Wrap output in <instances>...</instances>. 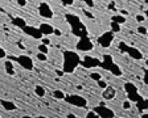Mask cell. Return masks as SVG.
<instances>
[{
	"instance_id": "6da1fadb",
	"label": "cell",
	"mask_w": 148,
	"mask_h": 118,
	"mask_svg": "<svg viewBox=\"0 0 148 118\" xmlns=\"http://www.w3.org/2000/svg\"><path fill=\"white\" fill-rule=\"evenodd\" d=\"M66 21H68L69 25L71 26V32L74 33V36H77V37L87 36L86 26H85V24L81 21V18L78 17V16L68 13V15H66Z\"/></svg>"
},
{
	"instance_id": "7a4b0ae2",
	"label": "cell",
	"mask_w": 148,
	"mask_h": 118,
	"mask_svg": "<svg viewBox=\"0 0 148 118\" xmlns=\"http://www.w3.org/2000/svg\"><path fill=\"white\" fill-rule=\"evenodd\" d=\"M81 63V58L77 53L74 51H65L64 53V72H73Z\"/></svg>"
},
{
	"instance_id": "3957f363",
	"label": "cell",
	"mask_w": 148,
	"mask_h": 118,
	"mask_svg": "<svg viewBox=\"0 0 148 118\" xmlns=\"http://www.w3.org/2000/svg\"><path fill=\"white\" fill-rule=\"evenodd\" d=\"M101 66L105 67L106 70H108L110 72H112L114 75H116V76L122 75V70L119 68V66H118L116 63H114L111 55H105V57H103V62L101 63Z\"/></svg>"
},
{
	"instance_id": "277c9868",
	"label": "cell",
	"mask_w": 148,
	"mask_h": 118,
	"mask_svg": "<svg viewBox=\"0 0 148 118\" xmlns=\"http://www.w3.org/2000/svg\"><path fill=\"white\" fill-rule=\"evenodd\" d=\"M124 88H126L127 97H128V100H130V101H132V102L139 104L140 101L144 100V98H142V97L139 96V93H138V88H136V85H135V84H132V83H126V84H124Z\"/></svg>"
},
{
	"instance_id": "5b68a950",
	"label": "cell",
	"mask_w": 148,
	"mask_h": 118,
	"mask_svg": "<svg viewBox=\"0 0 148 118\" xmlns=\"http://www.w3.org/2000/svg\"><path fill=\"white\" fill-rule=\"evenodd\" d=\"M65 100L68 101L69 104H71V105L77 106V108H85V106H87V100L85 97L79 96V94H69L68 97L65 96Z\"/></svg>"
},
{
	"instance_id": "8992f818",
	"label": "cell",
	"mask_w": 148,
	"mask_h": 118,
	"mask_svg": "<svg viewBox=\"0 0 148 118\" xmlns=\"http://www.w3.org/2000/svg\"><path fill=\"white\" fill-rule=\"evenodd\" d=\"M120 49H123L126 53H128V55L131 58H134V59H138V61H140V59H143V54L140 53V50H138L136 47H131V46H127L124 42L120 43Z\"/></svg>"
},
{
	"instance_id": "52a82bcc",
	"label": "cell",
	"mask_w": 148,
	"mask_h": 118,
	"mask_svg": "<svg viewBox=\"0 0 148 118\" xmlns=\"http://www.w3.org/2000/svg\"><path fill=\"white\" fill-rule=\"evenodd\" d=\"M92 47H94V45L87 36L81 37V39L77 43V50H79V51H90V50H92Z\"/></svg>"
},
{
	"instance_id": "ba28073f",
	"label": "cell",
	"mask_w": 148,
	"mask_h": 118,
	"mask_svg": "<svg viewBox=\"0 0 148 118\" xmlns=\"http://www.w3.org/2000/svg\"><path fill=\"white\" fill-rule=\"evenodd\" d=\"M112 39H114V32H106L98 38V43L102 47H108L112 43Z\"/></svg>"
},
{
	"instance_id": "9c48e42d",
	"label": "cell",
	"mask_w": 148,
	"mask_h": 118,
	"mask_svg": "<svg viewBox=\"0 0 148 118\" xmlns=\"http://www.w3.org/2000/svg\"><path fill=\"white\" fill-rule=\"evenodd\" d=\"M18 62V64L23 67V68H25V70L31 71L33 70V62H32V58L28 57V55H20V57L16 58Z\"/></svg>"
},
{
	"instance_id": "30bf717a",
	"label": "cell",
	"mask_w": 148,
	"mask_h": 118,
	"mask_svg": "<svg viewBox=\"0 0 148 118\" xmlns=\"http://www.w3.org/2000/svg\"><path fill=\"white\" fill-rule=\"evenodd\" d=\"M94 112L98 114V117H115L114 112H112L110 108H107L105 104H101V105H98L95 109H94Z\"/></svg>"
},
{
	"instance_id": "8fae6325",
	"label": "cell",
	"mask_w": 148,
	"mask_h": 118,
	"mask_svg": "<svg viewBox=\"0 0 148 118\" xmlns=\"http://www.w3.org/2000/svg\"><path fill=\"white\" fill-rule=\"evenodd\" d=\"M38 12H40V15L42 16L44 18H52L53 17V11L52 8L49 7V4L48 3H41L40 5H38Z\"/></svg>"
},
{
	"instance_id": "7c38bea8",
	"label": "cell",
	"mask_w": 148,
	"mask_h": 118,
	"mask_svg": "<svg viewBox=\"0 0 148 118\" xmlns=\"http://www.w3.org/2000/svg\"><path fill=\"white\" fill-rule=\"evenodd\" d=\"M23 30H24V33H27L28 36H32L34 39H41V38H42V33L40 32V29H38V28L28 26V25H25V26L23 28Z\"/></svg>"
},
{
	"instance_id": "4fadbf2b",
	"label": "cell",
	"mask_w": 148,
	"mask_h": 118,
	"mask_svg": "<svg viewBox=\"0 0 148 118\" xmlns=\"http://www.w3.org/2000/svg\"><path fill=\"white\" fill-rule=\"evenodd\" d=\"M81 63H82V66L85 68H92V67L101 66V62L97 58H92V57H85V59L81 61Z\"/></svg>"
},
{
	"instance_id": "5bb4252c",
	"label": "cell",
	"mask_w": 148,
	"mask_h": 118,
	"mask_svg": "<svg viewBox=\"0 0 148 118\" xmlns=\"http://www.w3.org/2000/svg\"><path fill=\"white\" fill-rule=\"evenodd\" d=\"M38 29H40V32L42 33V36H49V34H53V32H54V28L50 24H48V22H42V24L38 26Z\"/></svg>"
},
{
	"instance_id": "9a60e30c",
	"label": "cell",
	"mask_w": 148,
	"mask_h": 118,
	"mask_svg": "<svg viewBox=\"0 0 148 118\" xmlns=\"http://www.w3.org/2000/svg\"><path fill=\"white\" fill-rule=\"evenodd\" d=\"M116 96V92H115V89L112 87H106L105 88V92H103V97H105L106 100H112L114 97Z\"/></svg>"
},
{
	"instance_id": "2e32d148",
	"label": "cell",
	"mask_w": 148,
	"mask_h": 118,
	"mask_svg": "<svg viewBox=\"0 0 148 118\" xmlns=\"http://www.w3.org/2000/svg\"><path fill=\"white\" fill-rule=\"evenodd\" d=\"M0 104H1V106H3L5 110H8V112H13V110H16V108H17V106H16L12 101L1 100V101H0Z\"/></svg>"
},
{
	"instance_id": "e0dca14e",
	"label": "cell",
	"mask_w": 148,
	"mask_h": 118,
	"mask_svg": "<svg viewBox=\"0 0 148 118\" xmlns=\"http://www.w3.org/2000/svg\"><path fill=\"white\" fill-rule=\"evenodd\" d=\"M12 24L15 25V26L20 28V29H23V28L27 25V22H25V20H24V18H21V17H15V18L12 20Z\"/></svg>"
},
{
	"instance_id": "ac0fdd59",
	"label": "cell",
	"mask_w": 148,
	"mask_h": 118,
	"mask_svg": "<svg viewBox=\"0 0 148 118\" xmlns=\"http://www.w3.org/2000/svg\"><path fill=\"white\" fill-rule=\"evenodd\" d=\"M4 66H5V71L8 75H15V68H13V64L11 61H5V63H4Z\"/></svg>"
},
{
	"instance_id": "d6986e66",
	"label": "cell",
	"mask_w": 148,
	"mask_h": 118,
	"mask_svg": "<svg viewBox=\"0 0 148 118\" xmlns=\"http://www.w3.org/2000/svg\"><path fill=\"white\" fill-rule=\"evenodd\" d=\"M34 93H36L38 97L45 96V88L41 87V85H36V87H34Z\"/></svg>"
},
{
	"instance_id": "ffe728a7",
	"label": "cell",
	"mask_w": 148,
	"mask_h": 118,
	"mask_svg": "<svg viewBox=\"0 0 148 118\" xmlns=\"http://www.w3.org/2000/svg\"><path fill=\"white\" fill-rule=\"evenodd\" d=\"M112 21L118 22V24H123V22L127 21V18L124 17L123 15H115L114 17H112Z\"/></svg>"
},
{
	"instance_id": "44dd1931",
	"label": "cell",
	"mask_w": 148,
	"mask_h": 118,
	"mask_svg": "<svg viewBox=\"0 0 148 118\" xmlns=\"http://www.w3.org/2000/svg\"><path fill=\"white\" fill-rule=\"evenodd\" d=\"M53 97H54V98H57V100H64V98H65V93L62 91H58V89H57V91L53 92Z\"/></svg>"
},
{
	"instance_id": "7402d4cb",
	"label": "cell",
	"mask_w": 148,
	"mask_h": 118,
	"mask_svg": "<svg viewBox=\"0 0 148 118\" xmlns=\"http://www.w3.org/2000/svg\"><path fill=\"white\" fill-rule=\"evenodd\" d=\"M111 28H112V32H114V33L115 32H116V33L120 32V24H118V22H115V21L111 22Z\"/></svg>"
},
{
	"instance_id": "603a6c76",
	"label": "cell",
	"mask_w": 148,
	"mask_h": 118,
	"mask_svg": "<svg viewBox=\"0 0 148 118\" xmlns=\"http://www.w3.org/2000/svg\"><path fill=\"white\" fill-rule=\"evenodd\" d=\"M38 50H40V53H44V54H48V51H49V49H48V45H40L38 46Z\"/></svg>"
},
{
	"instance_id": "cb8c5ba5",
	"label": "cell",
	"mask_w": 148,
	"mask_h": 118,
	"mask_svg": "<svg viewBox=\"0 0 148 118\" xmlns=\"http://www.w3.org/2000/svg\"><path fill=\"white\" fill-rule=\"evenodd\" d=\"M97 83H98V87H99V88H102V89H105V88L107 87V83H106L105 80H102V79L97 80Z\"/></svg>"
},
{
	"instance_id": "d4e9b609",
	"label": "cell",
	"mask_w": 148,
	"mask_h": 118,
	"mask_svg": "<svg viewBox=\"0 0 148 118\" xmlns=\"http://www.w3.org/2000/svg\"><path fill=\"white\" fill-rule=\"evenodd\" d=\"M90 78L92 79V80H99V79H102V76H101V73H98V72H92V73H90Z\"/></svg>"
},
{
	"instance_id": "484cf974",
	"label": "cell",
	"mask_w": 148,
	"mask_h": 118,
	"mask_svg": "<svg viewBox=\"0 0 148 118\" xmlns=\"http://www.w3.org/2000/svg\"><path fill=\"white\" fill-rule=\"evenodd\" d=\"M37 59L41 62H45L46 61V54H44V53H38L37 54Z\"/></svg>"
},
{
	"instance_id": "4316f807",
	"label": "cell",
	"mask_w": 148,
	"mask_h": 118,
	"mask_svg": "<svg viewBox=\"0 0 148 118\" xmlns=\"http://www.w3.org/2000/svg\"><path fill=\"white\" fill-rule=\"evenodd\" d=\"M7 57V53H5V50H4L1 46H0V59H4V58Z\"/></svg>"
},
{
	"instance_id": "83f0119b",
	"label": "cell",
	"mask_w": 148,
	"mask_h": 118,
	"mask_svg": "<svg viewBox=\"0 0 148 118\" xmlns=\"http://www.w3.org/2000/svg\"><path fill=\"white\" fill-rule=\"evenodd\" d=\"M97 117H98V114L95 112H89L86 114V118H97Z\"/></svg>"
},
{
	"instance_id": "f1b7e54d",
	"label": "cell",
	"mask_w": 148,
	"mask_h": 118,
	"mask_svg": "<svg viewBox=\"0 0 148 118\" xmlns=\"http://www.w3.org/2000/svg\"><path fill=\"white\" fill-rule=\"evenodd\" d=\"M138 32H139V33H142V34H147V28L139 26V28H138Z\"/></svg>"
},
{
	"instance_id": "f546056e",
	"label": "cell",
	"mask_w": 148,
	"mask_h": 118,
	"mask_svg": "<svg viewBox=\"0 0 148 118\" xmlns=\"http://www.w3.org/2000/svg\"><path fill=\"white\" fill-rule=\"evenodd\" d=\"M60 1H62L64 5H71L74 3V0H60Z\"/></svg>"
},
{
	"instance_id": "4dcf8cb0",
	"label": "cell",
	"mask_w": 148,
	"mask_h": 118,
	"mask_svg": "<svg viewBox=\"0 0 148 118\" xmlns=\"http://www.w3.org/2000/svg\"><path fill=\"white\" fill-rule=\"evenodd\" d=\"M123 108H124V109H130V108H131V101H124V102H123Z\"/></svg>"
},
{
	"instance_id": "1f68e13d",
	"label": "cell",
	"mask_w": 148,
	"mask_h": 118,
	"mask_svg": "<svg viewBox=\"0 0 148 118\" xmlns=\"http://www.w3.org/2000/svg\"><path fill=\"white\" fill-rule=\"evenodd\" d=\"M136 20H138L139 22H143V21L145 20V17H144L143 15H138V16H136Z\"/></svg>"
},
{
	"instance_id": "d6a6232c",
	"label": "cell",
	"mask_w": 148,
	"mask_h": 118,
	"mask_svg": "<svg viewBox=\"0 0 148 118\" xmlns=\"http://www.w3.org/2000/svg\"><path fill=\"white\" fill-rule=\"evenodd\" d=\"M17 3L20 4L21 7H25L27 5V0H17Z\"/></svg>"
},
{
	"instance_id": "836d02e7",
	"label": "cell",
	"mask_w": 148,
	"mask_h": 118,
	"mask_svg": "<svg viewBox=\"0 0 148 118\" xmlns=\"http://www.w3.org/2000/svg\"><path fill=\"white\" fill-rule=\"evenodd\" d=\"M41 41H42V43H44V45H49V43H50L49 38H41Z\"/></svg>"
},
{
	"instance_id": "e575fe53",
	"label": "cell",
	"mask_w": 148,
	"mask_h": 118,
	"mask_svg": "<svg viewBox=\"0 0 148 118\" xmlns=\"http://www.w3.org/2000/svg\"><path fill=\"white\" fill-rule=\"evenodd\" d=\"M83 1H86V3H87V4H89V5H90V7H92V5H94V3H92L91 0H83Z\"/></svg>"
},
{
	"instance_id": "d590c367",
	"label": "cell",
	"mask_w": 148,
	"mask_h": 118,
	"mask_svg": "<svg viewBox=\"0 0 148 118\" xmlns=\"http://www.w3.org/2000/svg\"><path fill=\"white\" fill-rule=\"evenodd\" d=\"M57 75H58V76H62V75H64V71H60V70H57Z\"/></svg>"
},
{
	"instance_id": "8d00e7d4",
	"label": "cell",
	"mask_w": 148,
	"mask_h": 118,
	"mask_svg": "<svg viewBox=\"0 0 148 118\" xmlns=\"http://www.w3.org/2000/svg\"><path fill=\"white\" fill-rule=\"evenodd\" d=\"M53 33H56V34H57V36H61V32H60V30H57V29H54V32H53Z\"/></svg>"
},
{
	"instance_id": "74e56055",
	"label": "cell",
	"mask_w": 148,
	"mask_h": 118,
	"mask_svg": "<svg viewBox=\"0 0 148 118\" xmlns=\"http://www.w3.org/2000/svg\"><path fill=\"white\" fill-rule=\"evenodd\" d=\"M75 117H77L75 114H69V115H68V118H75Z\"/></svg>"
},
{
	"instance_id": "f35d334b",
	"label": "cell",
	"mask_w": 148,
	"mask_h": 118,
	"mask_svg": "<svg viewBox=\"0 0 148 118\" xmlns=\"http://www.w3.org/2000/svg\"><path fill=\"white\" fill-rule=\"evenodd\" d=\"M122 15L126 16V15H128V12H127V11H122Z\"/></svg>"
},
{
	"instance_id": "ab89813d",
	"label": "cell",
	"mask_w": 148,
	"mask_h": 118,
	"mask_svg": "<svg viewBox=\"0 0 148 118\" xmlns=\"http://www.w3.org/2000/svg\"><path fill=\"white\" fill-rule=\"evenodd\" d=\"M85 15H86V16H89V17H90V18H92V16H91V15H90V13H89V12H85Z\"/></svg>"
}]
</instances>
